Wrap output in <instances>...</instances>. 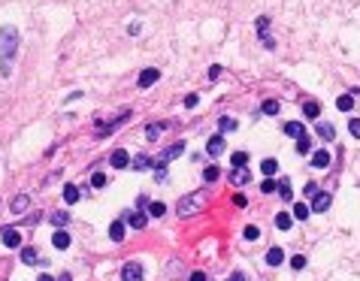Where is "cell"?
<instances>
[{
	"mask_svg": "<svg viewBox=\"0 0 360 281\" xmlns=\"http://www.w3.org/2000/svg\"><path fill=\"white\" fill-rule=\"evenodd\" d=\"M15 52H18V31H15L12 25H3V28H0V76H3V79L12 76Z\"/></svg>",
	"mask_w": 360,
	"mask_h": 281,
	"instance_id": "obj_1",
	"label": "cell"
},
{
	"mask_svg": "<svg viewBox=\"0 0 360 281\" xmlns=\"http://www.w3.org/2000/svg\"><path fill=\"white\" fill-rule=\"evenodd\" d=\"M203 206H206V193L194 190V193H188V197H182V200H179L176 212H179V218H191V215H194V212H200Z\"/></svg>",
	"mask_w": 360,
	"mask_h": 281,
	"instance_id": "obj_2",
	"label": "cell"
},
{
	"mask_svg": "<svg viewBox=\"0 0 360 281\" xmlns=\"http://www.w3.org/2000/svg\"><path fill=\"white\" fill-rule=\"evenodd\" d=\"M0 242H3L6 248H22V233H18L12 224H6V227H0Z\"/></svg>",
	"mask_w": 360,
	"mask_h": 281,
	"instance_id": "obj_3",
	"label": "cell"
},
{
	"mask_svg": "<svg viewBox=\"0 0 360 281\" xmlns=\"http://www.w3.org/2000/svg\"><path fill=\"white\" fill-rule=\"evenodd\" d=\"M255 28H258V36H261V42L266 46V49H269V52H272V49H276V39L269 36V18H266V15H261V18L255 21Z\"/></svg>",
	"mask_w": 360,
	"mask_h": 281,
	"instance_id": "obj_4",
	"label": "cell"
},
{
	"mask_svg": "<svg viewBox=\"0 0 360 281\" xmlns=\"http://www.w3.org/2000/svg\"><path fill=\"white\" fill-rule=\"evenodd\" d=\"M142 278H145V272H142V266L136 260H128L121 266V281H142Z\"/></svg>",
	"mask_w": 360,
	"mask_h": 281,
	"instance_id": "obj_5",
	"label": "cell"
},
{
	"mask_svg": "<svg viewBox=\"0 0 360 281\" xmlns=\"http://www.w3.org/2000/svg\"><path fill=\"white\" fill-rule=\"evenodd\" d=\"M158 79H161V70H158V67H145V70L139 73L136 85H139V88H152V85H155Z\"/></svg>",
	"mask_w": 360,
	"mask_h": 281,
	"instance_id": "obj_6",
	"label": "cell"
},
{
	"mask_svg": "<svg viewBox=\"0 0 360 281\" xmlns=\"http://www.w3.org/2000/svg\"><path fill=\"white\" fill-rule=\"evenodd\" d=\"M128 118H131V109H124V112H121L118 118H112L109 124H97V136H106V133H112L115 127H121V121H128Z\"/></svg>",
	"mask_w": 360,
	"mask_h": 281,
	"instance_id": "obj_7",
	"label": "cell"
},
{
	"mask_svg": "<svg viewBox=\"0 0 360 281\" xmlns=\"http://www.w3.org/2000/svg\"><path fill=\"white\" fill-rule=\"evenodd\" d=\"M9 209H12V215H25V212L31 209V197H28V193H18V197H12Z\"/></svg>",
	"mask_w": 360,
	"mask_h": 281,
	"instance_id": "obj_8",
	"label": "cell"
},
{
	"mask_svg": "<svg viewBox=\"0 0 360 281\" xmlns=\"http://www.w3.org/2000/svg\"><path fill=\"white\" fill-rule=\"evenodd\" d=\"M109 163H112V169H128L131 155H128L124 148H115V152H112V157H109Z\"/></svg>",
	"mask_w": 360,
	"mask_h": 281,
	"instance_id": "obj_9",
	"label": "cell"
},
{
	"mask_svg": "<svg viewBox=\"0 0 360 281\" xmlns=\"http://www.w3.org/2000/svg\"><path fill=\"white\" fill-rule=\"evenodd\" d=\"M312 197H315V200H312V212H327V209H330V193L315 190Z\"/></svg>",
	"mask_w": 360,
	"mask_h": 281,
	"instance_id": "obj_10",
	"label": "cell"
},
{
	"mask_svg": "<svg viewBox=\"0 0 360 281\" xmlns=\"http://www.w3.org/2000/svg\"><path fill=\"white\" fill-rule=\"evenodd\" d=\"M248 182H251V172H248L245 166L230 169V185H248Z\"/></svg>",
	"mask_w": 360,
	"mask_h": 281,
	"instance_id": "obj_11",
	"label": "cell"
},
{
	"mask_svg": "<svg viewBox=\"0 0 360 281\" xmlns=\"http://www.w3.org/2000/svg\"><path fill=\"white\" fill-rule=\"evenodd\" d=\"M354 100H357V91H348V94H342V97L336 100V109H339V112H351Z\"/></svg>",
	"mask_w": 360,
	"mask_h": 281,
	"instance_id": "obj_12",
	"label": "cell"
},
{
	"mask_svg": "<svg viewBox=\"0 0 360 281\" xmlns=\"http://www.w3.org/2000/svg\"><path fill=\"white\" fill-rule=\"evenodd\" d=\"M124 218H128V224H131L133 230H142V227L149 224V215H145V212H139V209L131 212V215H124Z\"/></svg>",
	"mask_w": 360,
	"mask_h": 281,
	"instance_id": "obj_13",
	"label": "cell"
},
{
	"mask_svg": "<svg viewBox=\"0 0 360 281\" xmlns=\"http://www.w3.org/2000/svg\"><path fill=\"white\" fill-rule=\"evenodd\" d=\"M206 152H209L212 157H218L221 152H224V136H221V133H218V136H212V139L206 142Z\"/></svg>",
	"mask_w": 360,
	"mask_h": 281,
	"instance_id": "obj_14",
	"label": "cell"
},
{
	"mask_svg": "<svg viewBox=\"0 0 360 281\" xmlns=\"http://www.w3.org/2000/svg\"><path fill=\"white\" fill-rule=\"evenodd\" d=\"M312 166H315V169H324V166H330V152H327V148H318V152L312 155Z\"/></svg>",
	"mask_w": 360,
	"mask_h": 281,
	"instance_id": "obj_15",
	"label": "cell"
},
{
	"mask_svg": "<svg viewBox=\"0 0 360 281\" xmlns=\"http://www.w3.org/2000/svg\"><path fill=\"white\" fill-rule=\"evenodd\" d=\"M109 239L112 242H124V221H112L109 224Z\"/></svg>",
	"mask_w": 360,
	"mask_h": 281,
	"instance_id": "obj_16",
	"label": "cell"
},
{
	"mask_svg": "<svg viewBox=\"0 0 360 281\" xmlns=\"http://www.w3.org/2000/svg\"><path fill=\"white\" fill-rule=\"evenodd\" d=\"M285 263V251L282 248H269L266 251V266H282Z\"/></svg>",
	"mask_w": 360,
	"mask_h": 281,
	"instance_id": "obj_17",
	"label": "cell"
},
{
	"mask_svg": "<svg viewBox=\"0 0 360 281\" xmlns=\"http://www.w3.org/2000/svg\"><path fill=\"white\" fill-rule=\"evenodd\" d=\"M297 152H300V155H309V152H312V136H309L306 130L297 136Z\"/></svg>",
	"mask_w": 360,
	"mask_h": 281,
	"instance_id": "obj_18",
	"label": "cell"
},
{
	"mask_svg": "<svg viewBox=\"0 0 360 281\" xmlns=\"http://www.w3.org/2000/svg\"><path fill=\"white\" fill-rule=\"evenodd\" d=\"M52 245H55L58 251H67V248H70V236H67V230H58V233L52 236Z\"/></svg>",
	"mask_w": 360,
	"mask_h": 281,
	"instance_id": "obj_19",
	"label": "cell"
},
{
	"mask_svg": "<svg viewBox=\"0 0 360 281\" xmlns=\"http://www.w3.org/2000/svg\"><path fill=\"white\" fill-rule=\"evenodd\" d=\"M303 112H306V118H318L321 115V103L318 100H306L303 103Z\"/></svg>",
	"mask_w": 360,
	"mask_h": 281,
	"instance_id": "obj_20",
	"label": "cell"
},
{
	"mask_svg": "<svg viewBox=\"0 0 360 281\" xmlns=\"http://www.w3.org/2000/svg\"><path fill=\"white\" fill-rule=\"evenodd\" d=\"M318 136H321L324 142H333V136H336V127L327 124V121H321V124H318Z\"/></svg>",
	"mask_w": 360,
	"mask_h": 281,
	"instance_id": "obj_21",
	"label": "cell"
},
{
	"mask_svg": "<svg viewBox=\"0 0 360 281\" xmlns=\"http://www.w3.org/2000/svg\"><path fill=\"white\" fill-rule=\"evenodd\" d=\"M164 130H166V124H164V121H155V124H149V130H145L149 142H155V139H158V136H161Z\"/></svg>",
	"mask_w": 360,
	"mask_h": 281,
	"instance_id": "obj_22",
	"label": "cell"
},
{
	"mask_svg": "<svg viewBox=\"0 0 360 281\" xmlns=\"http://www.w3.org/2000/svg\"><path fill=\"white\" fill-rule=\"evenodd\" d=\"M182 152H185V142H173L164 155H161V160H173V157H179Z\"/></svg>",
	"mask_w": 360,
	"mask_h": 281,
	"instance_id": "obj_23",
	"label": "cell"
},
{
	"mask_svg": "<svg viewBox=\"0 0 360 281\" xmlns=\"http://www.w3.org/2000/svg\"><path fill=\"white\" fill-rule=\"evenodd\" d=\"M261 172H263V176H266V179H272V176L279 172V163H276L272 157H266V160H263V163H261Z\"/></svg>",
	"mask_w": 360,
	"mask_h": 281,
	"instance_id": "obj_24",
	"label": "cell"
},
{
	"mask_svg": "<svg viewBox=\"0 0 360 281\" xmlns=\"http://www.w3.org/2000/svg\"><path fill=\"white\" fill-rule=\"evenodd\" d=\"M291 224H294V215H288V212H279L276 215V227L279 230H291Z\"/></svg>",
	"mask_w": 360,
	"mask_h": 281,
	"instance_id": "obj_25",
	"label": "cell"
},
{
	"mask_svg": "<svg viewBox=\"0 0 360 281\" xmlns=\"http://www.w3.org/2000/svg\"><path fill=\"white\" fill-rule=\"evenodd\" d=\"M22 263H25V266H33V263H36V248H31V245L22 248Z\"/></svg>",
	"mask_w": 360,
	"mask_h": 281,
	"instance_id": "obj_26",
	"label": "cell"
},
{
	"mask_svg": "<svg viewBox=\"0 0 360 281\" xmlns=\"http://www.w3.org/2000/svg\"><path fill=\"white\" fill-rule=\"evenodd\" d=\"M309 215H312V209H309L306 203H297V206H294V218L297 221H306Z\"/></svg>",
	"mask_w": 360,
	"mask_h": 281,
	"instance_id": "obj_27",
	"label": "cell"
},
{
	"mask_svg": "<svg viewBox=\"0 0 360 281\" xmlns=\"http://www.w3.org/2000/svg\"><path fill=\"white\" fill-rule=\"evenodd\" d=\"M64 200H67V203H79V187H76V185H64Z\"/></svg>",
	"mask_w": 360,
	"mask_h": 281,
	"instance_id": "obj_28",
	"label": "cell"
},
{
	"mask_svg": "<svg viewBox=\"0 0 360 281\" xmlns=\"http://www.w3.org/2000/svg\"><path fill=\"white\" fill-rule=\"evenodd\" d=\"M149 215H152V218H164L166 206H164V203H149Z\"/></svg>",
	"mask_w": 360,
	"mask_h": 281,
	"instance_id": "obj_29",
	"label": "cell"
},
{
	"mask_svg": "<svg viewBox=\"0 0 360 281\" xmlns=\"http://www.w3.org/2000/svg\"><path fill=\"white\" fill-rule=\"evenodd\" d=\"M49 221H52V224L61 230V227H67V224H70V215H67V212H55V215H52Z\"/></svg>",
	"mask_w": 360,
	"mask_h": 281,
	"instance_id": "obj_30",
	"label": "cell"
},
{
	"mask_svg": "<svg viewBox=\"0 0 360 281\" xmlns=\"http://www.w3.org/2000/svg\"><path fill=\"white\" fill-rule=\"evenodd\" d=\"M133 166H136V169H149V166H152V157H149V155H136V157H133Z\"/></svg>",
	"mask_w": 360,
	"mask_h": 281,
	"instance_id": "obj_31",
	"label": "cell"
},
{
	"mask_svg": "<svg viewBox=\"0 0 360 281\" xmlns=\"http://www.w3.org/2000/svg\"><path fill=\"white\" fill-rule=\"evenodd\" d=\"M303 130H306V127L300 124V121H288V124H285V133H288V136H300Z\"/></svg>",
	"mask_w": 360,
	"mask_h": 281,
	"instance_id": "obj_32",
	"label": "cell"
},
{
	"mask_svg": "<svg viewBox=\"0 0 360 281\" xmlns=\"http://www.w3.org/2000/svg\"><path fill=\"white\" fill-rule=\"evenodd\" d=\"M218 127H221V133H230V130H236V121H233V118H227V115H224V118H218Z\"/></svg>",
	"mask_w": 360,
	"mask_h": 281,
	"instance_id": "obj_33",
	"label": "cell"
},
{
	"mask_svg": "<svg viewBox=\"0 0 360 281\" xmlns=\"http://www.w3.org/2000/svg\"><path fill=\"white\" fill-rule=\"evenodd\" d=\"M242 236H245V239H248V242H255V239H261V230H258V227H255V224H248V227H245V230H242Z\"/></svg>",
	"mask_w": 360,
	"mask_h": 281,
	"instance_id": "obj_34",
	"label": "cell"
},
{
	"mask_svg": "<svg viewBox=\"0 0 360 281\" xmlns=\"http://www.w3.org/2000/svg\"><path fill=\"white\" fill-rule=\"evenodd\" d=\"M261 109H263V115H279V100H266Z\"/></svg>",
	"mask_w": 360,
	"mask_h": 281,
	"instance_id": "obj_35",
	"label": "cell"
},
{
	"mask_svg": "<svg viewBox=\"0 0 360 281\" xmlns=\"http://www.w3.org/2000/svg\"><path fill=\"white\" fill-rule=\"evenodd\" d=\"M155 179H158V182L166 179V160H158V163H155Z\"/></svg>",
	"mask_w": 360,
	"mask_h": 281,
	"instance_id": "obj_36",
	"label": "cell"
},
{
	"mask_svg": "<svg viewBox=\"0 0 360 281\" xmlns=\"http://www.w3.org/2000/svg\"><path fill=\"white\" fill-rule=\"evenodd\" d=\"M276 190L282 193V200H294V193H291V185H288V182H282V185H276Z\"/></svg>",
	"mask_w": 360,
	"mask_h": 281,
	"instance_id": "obj_37",
	"label": "cell"
},
{
	"mask_svg": "<svg viewBox=\"0 0 360 281\" xmlns=\"http://www.w3.org/2000/svg\"><path fill=\"white\" fill-rule=\"evenodd\" d=\"M203 179H206V182L212 185V182L218 179V166H206V169H203Z\"/></svg>",
	"mask_w": 360,
	"mask_h": 281,
	"instance_id": "obj_38",
	"label": "cell"
},
{
	"mask_svg": "<svg viewBox=\"0 0 360 281\" xmlns=\"http://www.w3.org/2000/svg\"><path fill=\"white\" fill-rule=\"evenodd\" d=\"M91 185H94V187H106V172H94V176H91Z\"/></svg>",
	"mask_w": 360,
	"mask_h": 281,
	"instance_id": "obj_39",
	"label": "cell"
},
{
	"mask_svg": "<svg viewBox=\"0 0 360 281\" xmlns=\"http://www.w3.org/2000/svg\"><path fill=\"white\" fill-rule=\"evenodd\" d=\"M245 163H248V155L245 152H236L233 155V166H245Z\"/></svg>",
	"mask_w": 360,
	"mask_h": 281,
	"instance_id": "obj_40",
	"label": "cell"
},
{
	"mask_svg": "<svg viewBox=\"0 0 360 281\" xmlns=\"http://www.w3.org/2000/svg\"><path fill=\"white\" fill-rule=\"evenodd\" d=\"M197 103H200V97H197V94H188V97H185V106H188V109H194Z\"/></svg>",
	"mask_w": 360,
	"mask_h": 281,
	"instance_id": "obj_41",
	"label": "cell"
},
{
	"mask_svg": "<svg viewBox=\"0 0 360 281\" xmlns=\"http://www.w3.org/2000/svg\"><path fill=\"white\" fill-rule=\"evenodd\" d=\"M291 266H294V269H306V257H300V254H297L294 260H291Z\"/></svg>",
	"mask_w": 360,
	"mask_h": 281,
	"instance_id": "obj_42",
	"label": "cell"
},
{
	"mask_svg": "<svg viewBox=\"0 0 360 281\" xmlns=\"http://www.w3.org/2000/svg\"><path fill=\"white\" fill-rule=\"evenodd\" d=\"M348 130H351V136H357L360 139V118H354V121L348 124Z\"/></svg>",
	"mask_w": 360,
	"mask_h": 281,
	"instance_id": "obj_43",
	"label": "cell"
},
{
	"mask_svg": "<svg viewBox=\"0 0 360 281\" xmlns=\"http://www.w3.org/2000/svg\"><path fill=\"white\" fill-rule=\"evenodd\" d=\"M261 190H263V193H272V190H276V182H272V179H266V182L261 185Z\"/></svg>",
	"mask_w": 360,
	"mask_h": 281,
	"instance_id": "obj_44",
	"label": "cell"
},
{
	"mask_svg": "<svg viewBox=\"0 0 360 281\" xmlns=\"http://www.w3.org/2000/svg\"><path fill=\"white\" fill-rule=\"evenodd\" d=\"M218 76H221V67H218V63H215V67H209V79H212V82H215V79H218Z\"/></svg>",
	"mask_w": 360,
	"mask_h": 281,
	"instance_id": "obj_45",
	"label": "cell"
},
{
	"mask_svg": "<svg viewBox=\"0 0 360 281\" xmlns=\"http://www.w3.org/2000/svg\"><path fill=\"white\" fill-rule=\"evenodd\" d=\"M315 190H318V185H315V182H309V185H306V190H303V193H306V197H312Z\"/></svg>",
	"mask_w": 360,
	"mask_h": 281,
	"instance_id": "obj_46",
	"label": "cell"
},
{
	"mask_svg": "<svg viewBox=\"0 0 360 281\" xmlns=\"http://www.w3.org/2000/svg\"><path fill=\"white\" fill-rule=\"evenodd\" d=\"M233 203H236V206H239V209H242V206H245V203H248V200H245V197H242V193H236V197H233Z\"/></svg>",
	"mask_w": 360,
	"mask_h": 281,
	"instance_id": "obj_47",
	"label": "cell"
},
{
	"mask_svg": "<svg viewBox=\"0 0 360 281\" xmlns=\"http://www.w3.org/2000/svg\"><path fill=\"white\" fill-rule=\"evenodd\" d=\"M191 281H206V272H200V269H197V272H191Z\"/></svg>",
	"mask_w": 360,
	"mask_h": 281,
	"instance_id": "obj_48",
	"label": "cell"
},
{
	"mask_svg": "<svg viewBox=\"0 0 360 281\" xmlns=\"http://www.w3.org/2000/svg\"><path fill=\"white\" fill-rule=\"evenodd\" d=\"M55 281H73V275H70V272H61V275H58Z\"/></svg>",
	"mask_w": 360,
	"mask_h": 281,
	"instance_id": "obj_49",
	"label": "cell"
},
{
	"mask_svg": "<svg viewBox=\"0 0 360 281\" xmlns=\"http://www.w3.org/2000/svg\"><path fill=\"white\" fill-rule=\"evenodd\" d=\"M230 281H245V275H242V272H236V275H230Z\"/></svg>",
	"mask_w": 360,
	"mask_h": 281,
	"instance_id": "obj_50",
	"label": "cell"
},
{
	"mask_svg": "<svg viewBox=\"0 0 360 281\" xmlns=\"http://www.w3.org/2000/svg\"><path fill=\"white\" fill-rule=\"evenodd\" d=\"M36 281H55V278H52V275H39Z\"/></svg>",
	"mask_w": 360,
	"mask_h": 281,
	"instance_id": "obj_51",
	"label": "cell"
}]
</instances>
